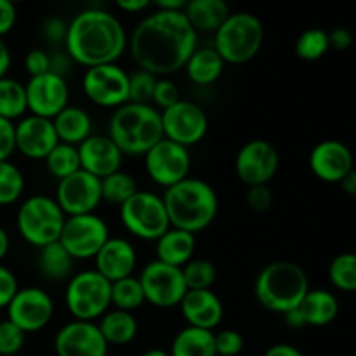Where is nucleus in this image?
I'll use <instances>...</instances> for the list:
<instances>
[{
	"mask_svg": "<svg viewBox=\"0 0 356 356\" xmlns=\"http://www.w3.org/2000/svg\"><path fill=\"white\" fill-rule=\"evenodd\" d=\"M197 42L198 33L184 13L155 10L134 28L127 45L139 70L159 76L183 70Z\"/></svg>",
	"mask_w": 356,
	"mask_h": 356,
	"instance_id": "nucleus-1",
	"label": "nucleus"
},
{
	"mask_svg": "<svg viewBox=\"0 0 356 356\" xmlns=\"http://www.w3.org/2000/svg\"><path fill=\"white\" fill-rule=\"evenodd\" d=\"M127 42L124 24L115 14L90 7L68 23L65 52L73 63L92 68L117 63L127 49Z\"/></svg>",
	"mask_w": 356,
	"mask_h": 356,
	"instance_id": "nucleus-2",
	"label": "nucleus"
},
{
	"mask_svg": "<svg viewBox=\"0 0 356 356\" xmlns=\"http://www.w3.org/2000/svg\"><path fill=\"white\" fill-rule=\"evenodd\" d=\"M170 228L200 233L214 222L219 211L218 193L204 179L186 177L181 183L167 188L162 195Z\"/></svg>",
	"mask_w": 356,
	"mask_h": 356,
	"instance_id": "nucleus-3",
	"label": "nucleus"
},
{
	"mask_svg": "<svg viewBox=\"0 0 356 356\" xmlns=\"http://www.w3.org/2000/svg\"><path fill=\"white\" fill-rule=\"evenodd\" d=\"M108 138L122 155H146L163 139L160 111L152 104L125 103L111 115Z\"/></svg>",
	"mask_w": 356,
	"mask_h": 356,
	"instance_id": "nucleus-4",
	"label": "nucleus"
},
{
	"mask_svg": "<svg viewBox=\"0 0 356 356\" xmlns=\"http://www.w3.org/2000/svg\"><path fill=\"white\" fill-rule=\"evenodd\" d=\"M309 291L306 271L292 261H275L259 271L254 294L268 312L285 315L298 308Z\"/></svg>",
	"mask_w": 356,
	"mask_h": 356,
	"instance_id": "nucleus-5",
	"label": "nucleus"
},
{
	"mask_svg": "<svg viewBox=\"0 0 356 356\" xmlns=\"http://www.w3.org/2000/svg\"><path fill=\"white\" fill-rule=\"evenodd\" d=\"M264 42V26L250 13H233L214 35V51L229 65H243L257 56Z\"/></svg>",
	"mask_w": 356,
	"mask_h": 356,
	"instance_id": "nucleus-6",
	"label": "nucleus"
},
{
	"mask_svg": "<svg viewBox=\"0 0 356 356\" xmlns=\"http://www.w3.org/2000/svg\"><path fill=\"white\" fill-rule=\"evenodd\" d=\"M65 219L66 216L54 198L35 195L21 204L16 214V226L23 240L42 249L49 243L58 242Z\"/></svg>",
	"mask_w": 356,
	"mask_h": 356,
	"instance_id": "nucleus-7",
	"label": "nucleus"
},
{
	"mask_svg": "<svg viewBox=\"0 0 356 356\" xmlns=\"http://www.w3.org/2000/svg\"><path fill=\"white\" fill-rule=\"evenodd\" d=\"M111 284L96 270L72 275L65 292V302L75 320H99L110 309Z\"/></svg>",
	"mask_w": 356,
	"mask_h": 356,
	"instance_id": "nucleus-8",
	"label": "nucleus"
},
{
	"mask_svg": "<svg viewBox=\"0 0 356 356\" xmlns=\"http://www.w3.org/2000/svg\"><path fill=\"white\" fill-rule=\"evenodd\" d=\"M120 219L131 235L152 242H156L170 228L162 197L152 191H136L120 205Z\"/></svg>",
	"mask_w": 356,
	"mask_h": 356,
	"instance_id": "nucleus-9",
	"label": "nucleus"
},
{
	"mask_svg": "<svg viewBox=\"0 0 356 356\" xmlns=\"http://www.w3.org/2000/svg\"><path fill=\"white\" fill-rule=\"evenodd\" d=\"M110 238L108 225L96 214L72 216L65 219L58 242L73 259H94Z\"/></svg>",
	"mask_w": 356,
	"mask_h": 356,
	"instance_id": "nucleus-10",
	"label": "nucleus"
},
{
	"mask_svg": "<svg viewBox=\"0 0 356 356\" xmlns=\"http://www.w3.org/2000/svg\"><path fill=\"white\" fill-rule=\"evenodd\" d=\"M87 99L103 108H120L129 103V73L117 63L87 68L82 79Z\"/></svg>",
	"mask_w": 356,
	"mask_h": 356,
	"instance_id": "nucleus-11",
	"label": "nucleus"
},
{
	"mask_svg": "<svg viewBox=\"0 0 356 356\" xmlns=\"http://www.w3.org/2000/svg\"><path fill=\"white\" fill-rule=\"evenodd\" d=\"M163 138L190 148L198 145L209 131V118L202 106L193 101L179 99L167 110L160 111Z\"/></svg>",
	"mask_w": 356,
	"mask_h": 356,
	"instance_id": "nucleus-12",
	"label": "nucleus"
},
{
	"mask_svg": "<svg viewBox=\"0 0 356 356\" xmlns=\"http://www.w3.org/2000/svg\"><path fill=\"white\" fill-rule=\"evenodd\" d=\"M145 299L155 308H174L179 306L186 294L181 268L169 266L160 261H152L143 268L138 277Z\"/></svg>",
	"mask_w": 356,
	"mask_h": 356,
	"instance_id": "nucleus-13",
	"label": "nucleus"
},
{
	"mask_svg": "<svg viewBox=\"0 0 356 356\" xmlns=\"http://www.w3.org/2000/svg\"><path fill=\"white\" fill-rule=\"evenodd\" d=\"M145 167L149 179L167 190L190 177L191 156L188 148L163 138L148 149L145 155Z\"/></svg>",
	"mask_w": 356,
	"mask_h": 356,
	"instance_id": "nucleus-14",
	"label": "nucleus"
},
{
	"mask_svg": "<svg viewBox=\"0 0 356 356\" xmlns=\"http://www.w3.org/2000/svg\"><path fill=\"white\" fill-rule=\"evenodd\" d=\"M54 200L66 218L94 214L103 200L101 179L82 169L76 170L75 174L59 181Z\"/></svg>",
	"mask_w": 356,
	"mask_h": 356,
	"instance_id": "nucleus-15",
	"label": "nucleus"
},
{
	"mask_svg": "<svg viewBox=\"0 0 356 356\" xmlns=\"http://www.w3.org/2000/svg\"><path fill=\"white\" fill-rule=\"evenodd\" d=\"M52 316L54 301L49 292L38 287L19 289L7 306V320L24 334L42 330L49 325Z\"/></svg>",
	"mask_w": 356,
	"mask_h": 356,
	"instance_id": "nucleus-16",
	"label": "nucleus"
},
{
	"mask_svg": "<svg viewBox=\"0 0 356 356\" xmlns=\"http://www.w3.org/2000/svg\"><path fill=\"white\" fill-rule=\"evenodd\" d=\"M280 167L277 148L266 139H252L240 148L235 160L238 179L245 186H264L270 183Z\"/></svg>",
	"mask_w": 356,
	"mask_h": 356,
	"instance_id": "nucleus-17",
	"label": "nucleus"
},
{
	"mask_svg": "<svg viewBox=\"0 0 356 356\" xmlns=\"http://www.w3.org/2000/svg\"><path fill=\"white\" fill-rule=\"evenodd\" d=\"M26 92V104L31 115L42 118H52L68 106L70 89L66 79L44 73L38 76H30L28 83H24Z\"/></svg>",
	"mask_w": 356,
	"mask_h": 356,
	"instance_id": "nucleus-18",
	"label": "nucleus"
},
{
	"mask_svg": "<svg viewBox=\"0 0 356 356\" xmlns=\"http://www.w3.org/2000/svg\"><path fill=\"white\" fill-rule=\"evenodd\" d=\"M108 348L94 322L73 320L63 325L54 337L58 356H108Z\"/></svg>",
	"mask_w": 356,
	"mask_h": 356,
	"instance_id": "nucleus-19",
	"label": "nucleus"
},
{
	"mask_svg": "<svg viewBox=\"0 0 356 356\" xmlns=\"http://www.w3.org/2000/svg\"><path fill=\"white\" fill-rule=\"evenodd\" d=\"M14 141L17 152L23 153L26 159L45 160L56 148L59 139L52 120L28 115L14 125Z\"/></svg>",
	"mask_w": 356,
	"mask_h": 356,
	"instance_id": "nucleus-20",
	"label": "nucleus"
},
{
	"mask_svg": "<svg viewBox=\"0 0 356 356\" xmlns=\"http://www.w3.org/2000/svg\"><path fill=\"white\" fill-rule=\"evenodd\" d=\"M309 169L325 183H341L353 170V155L344 143L325 139L309 153Z\"/></svg>",
	"mask_w": 356,
	"mask_h": 356,
	"instance_id": "nucleus-21",
	"label": "nucleus"
},
{
	"mask_svg": "<svg viewBox=\"0 0 356 356\" xmlns=\"http://www.w3.org/2000/svg\"><path fill=\"white\" fill-rule=\"evenodd\" d=\"M80 169L104 179L122 167L124 155L108 136H89L82 145L76 146Z\"/></svg>",
	"mask_w": 356,
	"mask_h": 356,
	"instance_id": "nucleus-22",
	"label": "nucleus"
},
{
	"mask_svg": "<svg viewBox=\"0 0 356 356\" xmlns=\"http://www.w3.org/2000/svg\"><path fill=\"white\" fill-rule=\"evenodd\" d=\"M96 271L110 284L132 277L138 264V254L134 245L125 238H108L106 243L94 256Z\"/></svg>",
	"mask_w": 356,
	"mask_h": 356,
	"instance_id": "nucleus-23",
	"label": "nucleus"
},
{
	"mask_svg": "<svg viewBox=\"0 0 356 356\" xmlns=\"http://www.w3.org/2000/svg\"><path fill=\"white\" fill-rule=\"evenodd\" d=\"M181 315L186 320L188 327L211 330L218 329L225 316V306L216 292L207 291H186L179 302Z\"/></svg>",
	"mask_w": 356,
	"mask_h": 356,
	"instance_id": "nucleus-24",
	"label": "nucleus"
},
{
	"mask_svg": "<svg viewBox=\"0 0 356 356\" xmlns=\"http://www.w3.org/2000/svg\"><path fill=\"white\" fill-rule=\"evenodd\" d=\"M197 240L191 233L169 228L156 240V261L174 268H183L193 259Z\"/></svg>",
	"mask_w": 356,
	"mask_h": 356,
	"instance_id": "nucleus-25",
	"label": "nucleus"
},
{
	"mask_svg": "<svg viewBox=\"0 0 356 356\" xmlns=\"http://www.w3.org/2000/svg\"><path fill=\"white\" fill-rule=\"evenodd\" d=\"M56 136L59 143L65 145L79 146L86 141L89 136H92V120L89 113L79 106H66L52 118Z\"/></svg>",
	"mask_w": 356,
	"mask_h": 356,
	"instance_id": "nucleus-26",
	"label": "nucleus"
},
{
	"mask_svg": "<svg viewBox=\"0 0 356 356\" xmlns=\"http://www.w3.org/2000/svg\"><path fill=\"white\" fill-rule=\"evenodd\" d=\"M183 13L197 33H216L229 16V7L222 0H191Z\"/></svg>",
	"mask_w": 356,
	"mask_h": 356,
	"instance_id": "nucleus-27",
	"label": "nucleus"
},
{
	"mask_svg": "<svg viewBox=\"0 0 356 356\" xmlns=\"http://www.w3.org/2000/svg\"><path fill=\"white\" fill-rule=\"evenodd\" d=\"M306 327H325L336 320L339 313V302L332 292L325 289H309L299 305Z\"/></svg>",
	"mask_w": 356,
	"mask_h": 356,
	"instance_id": "nucleus-28",
	"label": "nucleus"
},
{
	"mask_svg": "<svg viewBox=\"0 0 356 356\" xmlns=\"http://www.w3.org/2000/svg\"><path fill=\"white\" fill-rule=\"evenodd\" d=\"M101 336L106 344L113 346H124L132 343L138 336V320L132 313L120 312V309H108L97 323Z\"/></svg>",
	"mask_w": 356,
	"mask_h": 356,
	"instance_id": "nucleus-29",
	"label": "nucleus"
},
{
	"mask_svg": "<svg viewBox=\"0 0 356 356\" xmlns=\"http://www.w3.org/2000/svg\"><path fill=\"white\" fill-rule=\"evenodd\" d=\"M73 259L59 242L38 249L37 266L42 277L49 282H65L72 278Z\"/></svg>",
	"mask_w": 356,
	"mask_h": 356,
	"instance_id": "nucleus-30",
	"label": "nucleus"
},
{
	"mask_svg": "<svg viewBox=\"0 0 356 356\" xmlns=\"http://www.w3.org/2000/svg\"><path fill=\"white\" fill-rule=\"evenodd\" d=\"M184 70H186L188 79L193 83H197V86H211L222 75L225 61L212 47L195 49V52L184 65Z\"/></svg>",
	"mask_w": 356,
	"mask_h": 356,
	"instance_id": "nucleus-31",
	"label": "nucleus"
},
{
	"mask_svg": "<svg viewBox=\"0 0 356 356\" xmlns=\"http://www.w3.org/2000/svg\"><path fill=\"white\" fill-rule=\"evenodd\" d=\"M170 356H216L214 332L197 327H184L176 334Z\"/></svg>",
	"mask_w": 356,
	"mask_h": 356,
	"instance_id": "nucleus-32",
	"label": "nucleus"
},
{
	"mask_svg": "<svg viewBox=\"0 0 356 356\" xmlns=\"http://www.w3.org/2000/svg\"><path fill=\"white\" fill-rule=\"evenodd\" d=\"M28 111L24 83L19 80L3 76L0 79V118L13 122Z\"/></svg>",
	"mask_w": 356,
	"mask_h": 356,
	"instance_id": "nucleus-33",
	"label": "nucleus"
},
{
	"mask_svg": "<svg viewBox=\"0 0 356 356\" xmlns=\"http://www.w3.org/2000/svg\"><path fill=\"white\" fill-rule=\"evenodd\" d=\"M110 301L111 306H115V309L134 313L136 309H139L145 305L146 299L145 294H143L141 284H139L138 278L129 277L111 284Z\"/></svg>",
	"mask_w": 356,
	"mask_h": 356,
	"instance_id": "nucleus-34",
	"label": "nucleus"
},
{
	"mask_svg": "<svg viewBox=\"0 0 356 356\" xmlns=\"http://www.w3.org/2000/svg\"><path fill=\"white\" fill-rule=\"evenodd\" d=\"M136 191H138V183L131 174L124 170H117L101 179V197L110 204H125Z\"/></svg>",
	"mask_w": 356,
	"mask_h": 356,
	"instance_id": "nucleus-35",
	"label": "nucleus"
},
{
	"mask_svg": "<svg viewBox=\"0 0 356 356\" xmlns=\"http://www.w3.org/2000/svg\"><path fill=\"white\" fill-rule=\"evenodd\" d=\"M45 163H47V170L52 176L58 177L59 181L65 179V177L80 170L79 149H76V146L58 143L56 148L47 155Z\"/></svg>",
	"mask_w": 356,
	"mask_h": 356,
	"instance_id": "nucleus-36",
	"label": "nucleus"
},
{
	"mask_svg": "<svg viewBox=\"0 0 356 356\" xmlns=\"http://www.w3.org/2000/svg\"><path fill=\"white\" fill-rule=\"evenodd\" d=\"M329 33L322 28H309L296 40V56L302 61H318L329 52Z\"/></svg>",
	"mask_w": 356,
	"mask_h": 356,
	"instance_id": "nucleus-37",
	"label": "nucleus"
},
{
	"mask_svg": "<svg viewBox=\"0 0 356 356\" xmlns=\"http://www.w3.org/2000/svg\"><path fill=\"white\" fill-rule=\"evenodd\" d=\"M181 273L188 291H207L218 278L216 264L209 259H191L181 268Z\"/></svg>",
	"mask_w": 356,
	"mask_h": 356,
	"instance_id": "nucleus-38",
	"label": "nucleus"
},
{
	"mask_svg": "<svg viewBox=\"0 0 356 356\" xmlns=\"http://www.w3.org/2000/svg\"><path fill=\"white\" fill-rule=\"evenodd\" d=\"M24 191V176L19 167L6 160L0 162V205H10L21 198Z\"/></svg>",
	"mask_w": 356,
	"mask_h": 356,
	"instance_id": "nucleus-39",
	"label": "nucleus"
},
{
	"mask_svg": "<svg viewBox=\"0 0 356 356\" xmlns=\"http://www.w3.org/2000/svg\"><path fill=\"white\" fill-rule=\"evenodd\" d=\"M329 278L336 289L343 292H353L356 289V257L355 254H339L330 263Z\"/></svg>",
	"mask_w": 356,
	"mask_h": 356,
	"instance_id": "nucleus-40",
	"label": "nucleus"
},
{
	"mask_svg": "<svg viewBox=\"0 0 356 356\" xmlns=\"http://www.w3.org/2000/svg\"><path fill=\"white\" fill-rule=\"evenodd\" d=\"M156 76L145 70H138L129 75V103L149 104L153 99V90L156 86Z\"/></svg>",
	"mask_w": 356,
	"mask_h": 356,
	"instance_id": "nucleus-41",
	"label": "nucleus"
},
{
	"mask_svg": "<svg viewBox=\"0 0 356 356\" xmlns=\"http://www.w3.org/2000/svg\"><path fill=\"white\" fill-rule=\"evenodd\" d=\"M26 334L17 329L13 322L3 320L0 322V356H14L24 346Z\"/></svg>",
	"mask_w": 356,
	"mask_h": 356,
	"instance_id": "nucleus-42",
	"label": "nucleus"
},
{
	"mask_svg": "<svg viewBox=\"0 0 356 356\" xmlns=\"http://www.w3.org/2000/svg\"><path fill=\"white\" fill-rule=\"evenodd\" d=\"M214 344H216V356H238L243 350L242 334L236 330L226 329L219 330L218 334L214 332Z\"/></svg>",
	"mask_w": 356,
	"mask_h": 356,
	"instance_id": "nucleus-43",
	"label": "nucleus"
},
{
	"mask_svg": "<svg viewBox=\"0 0 356 356\" xmlns=\"http://www.w3.org/2000/svg\"><path fill=\"white\" fill-rule=\"evenodd\" d=\"M179 99H181L179 89H177V86L172 82V80H167V79L156 80V86H155V90H153V99H152L156 106H160L162 110H167V108L176 104Z\"/></svg>",
	"mask_w": 356,
	"mask_h": 356,
	"instance_id": "nucleus-44",
	"label": "nucleus"
},
{
	"mask_svg": "<svg viewBox=\"0 0 356 356\" xmlns=\"http://www.w3.org/2000/svg\"><path fill=\"white\" fill-rule=\"evenodd\" d=\"M245 198L250 211L257 212V214L270 211V207L273 205V191L270 190L268 184H264V186H250Z\"/></svg>",
	"mask_w": 356,
	"mask_h": 356,
	"instance_id": "nucleus-45",
	"label": "nucleus"
},
{
	"mask_svg": "<svg viewBox=\"0 0 356 356\" xmlns=\"http://www.w3.org/2000/svg\"><path fill=\"white\" fill-rule=\"evenodd\" d=\"M17 291H19V285H17L14 273L9 268L0 264V309L9 306Z\"/></svg>",
	"mask_w": 356,
	"mask_h": 356,
	"instance_id": "nucleus-46",
	"label": "nucleus"
},
{
	"mask_svg": "<svg viewBox=\"0 0 356 356\" xmlns=\"http://www.w3.org/2000/svg\"><path fill=\"white\" fill-rule=\"evenodd\" d=\"M66 30H68V23L61 19V17H47L42 24V35L47 42L52 44H65Z\"/></svg>",
	"mask_w": 356,
	"mask_h": 356,
	"instance_id": "nucleus-47",
	"label": "nucleus"
},
{
	"mask_svg": "<svg viewBox=\"0 0 356 356\" xmlns=\"http://www.w3.org/2000/svg\"><path fill=\"white\" fill-rule=\"evenodd\" d=\"M16 152V141H14V124L13 122L0 118V162H6L10 155Z\"/></svg>",
	"mask_w": 356,
	"mask_h": 356,
	"instance_id": "nucleus-48",
	"label": "nucleus"
},
{
	"mask_svg": "<svg viewBox=\"0 0 356 356\" xmlns=\"http://www.w3.org/2000/svg\"><path fill=\"white\" fill-rule=\"evenodd\" d=\"M24 66L30 76H38L49 73V52L42 51V49H33L24 58Z\"/></svg>",
	"mask_w": 356,
	"mask_h": 356,
	"instance_id": "nucleus-49",
	"label": "nucleus"
},
{
	"mask_svg": "<svg viewBox=\"0 0 356 356\" xmlns=\"http://www.w3.org/2000/svg\"><path fill=\"white\" fill-rule=\"evenodd\" d=\"M16 6L9 0H0V38L9 33L16 24Z\"/></svg>",
	"mask_w": 356,
	"mask_h": 356,
	"instance_id": "nucleus-50",
	"label": "nucleus"
},
{
	"mask_svg": "<svg viewBox=\"0 0 356 356\" xmlns=\"http://www.w3.org/2000/svg\"><path fill=\"white\" fill-rule=\"evenodd\" d=\"M72 63L73 61L66 52H52V54H49V73H54V75L65 79V75L72 68Z\"/></svg>",
	"mask_w": 356,
	"mask_h": 356,
	"instance_id": "nucleus-51",
	"label": "nucleus"
},
{
	"mask_svg": "<svg viewBox=\"0 0 356 356\" xmlns=\"http://www.w3.org/2000/svg\"><path fill=\"white\" fill-rule=\"evenodd\" d=\"M351 42H353V35H351V31L348 28H336V30H332L329 33L330 47L337 49V51L348 49L351 45Z\"/></svg>",
	"mask_w": 356,
	"mask_h": 356,
	"instance_id": "nucleus-52",
	"label": "nucleus"
},
{
	"mask_svg": "<svg viewBox=\"0 0 356 356\" xmlns=\"http://www.w3.org/2000/svg\"><path fill=\"white\" fill-rule=\"evenodd\" d=\"M263 356H305L301 350H298L292 344H275V346L268 348L266 353Z\"/></svg>",
	"mask_w": 356,
	"mask_h": 356,
	"instance_id": "nucleus-53",
	"label": "nucleus"
},
{
	"mask_svg": "<svg viewBox=\"0 0 356 356\" xmlns=\"http://www.w3.org/2000/svg\"><path fill=\"white\" fill-rule=\"evenodd\" d=\"M117 7L124 13H143L148 9L149 2L148 0H117Z\"/></svg>",
	"mask_w": 356,
	"mask_h": 356,
	"instance_id": "nucleus-54",
	"label": "nucleus"
},
{
	"mask_svg": "<svg viewBox=\"0 0 356 356\" xmlns=\"http://www.w3.org/2000/svg\"><path fill=\"white\" fill-rule=\"evenodd\" d=\"M156 9L165 10V13H183L186 2L184 0H156Z\"/></svg>",
	"mask_w": 356,
	"mask_h": 356,
	"instance_id": "nucleus-55",
	"label": "nucleus"
},
{
	"mask_svg": "<svg viewBox=\"0 0 356 356\" xmlns=\"http://www.w3.org/2000/svg\"><path fill=\"white\" fill-rule=\"evenodd\" d=\"M10 68V51L6 42L0 38V79H3L7 70Z\"/></svg>",
	"mask_w": 356,
	"mask_h": 356,
	"instance_id": "nucleus-56",
	"label": "nucleus"
},
{
	"mask_svg": "<svg viewBox=\"0 0 356 356\" xmlns=\"http://www.w3.org/2000/svg\"><path fill=\"white\" fill-rule=\"evenodd\" d=\"M284 318H285V323H287L289 327H292V329H301V327H306L305 318H302L301 312H299V306L285 313Z\"/></svg>",
	"mask_w": 356,
	"mask_h": 356,
	"instance_id": "nucleus-57",
	"label": "nucleus"
},
{
	"mask_svg": "<svg viewBox=\"0 0 356 356\" xmlns=\"http://www.w3.org/2000/svg\"><path fill=\"white\" fill-rule=\"evenodd\" d=\"M341 188H343L344 193L348 195V197H355L356 195V172L355 170H351L348 176L343 177V181H341Z\"/></svg>",
	"mask_w": 356,
	"mask_h": 356,
	"instance_id": "nucleus-58",
	"label": "nucleus"
},
{
	"mask_svg": "<svg viewBox=\"0 0 356 356\" xmlns=\"http://www.w3.org/2000/svg\"><path fill=\"white\" fill-rule=\"evenodd\" d=\"M9 247H10L9 235H7L6 229L0 226V263H2V259L7 256V252H9Z\"/></svg>",
	"mask_w": 356,
	"mask_h": 356,
	"instance_id": "nucleus-59",
	"label": "nucleus"
},
{
	"mask_svg": "<svg viewBox=\"0 0 356 356\" xmlns=\"http://www.w3.org/2000/svg\"><path fill=\"white\" fill-rule=\"evenodd\" d=\"M141 356H170V355L167 353V351H163V350H159V348H153V350H148V351H145V353H143Z\"/></svg>",
	"mask_w": 356,
	"mask_h": 356,
	"instance_id": "nucleus-60",
	"label": "nucleus"
}]
</instances>
